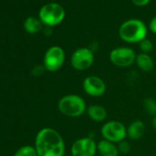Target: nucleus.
<instances>
[{
	"instance_id": "obj_9",
	"label": "nucleus",
	"mask_w": 156,
	"mask_h": 156,
	"mask_svg": "<svg viewBox=\"0 0 156 156\" xmlns=\"http://www.w3.org/2000/svg\"><path fill=\"white\" fill-rule=\"evenodd\" d=\"M98 144L90 137L77 139L71 146L72 156H95Z\"/></svg>"
},
{
	"instance_id": "obj_8",
	"label": "nucleus",
	"mask_w": 156,
	"mask_h": 156,
	"mask_svg": "<svg viewBox=\"0 0 156 156\" xmlns=\"http://www.w3.org/2000/svg\"><path fill=\"white\" fill-rule=\"evenodd\" d=\"M65 61V52L60 46H52L48 49L44 55L43 66L50 72L60 70Z\"/></svg>"
},
{
	"instance_id": "obj_7",
	"label": "nucleus",
	"mask_w": 156,
	"mask_h": 156,
	"mask_svg": "<svg viewBox=\"0 0 156 156\" xmlns=\"http://www.w3.org/2000/svg\"><path fill=\"white\" fill-rule=\"evenodd\" d=\"M135 51L129 47H119L113 49L109 53L110 62L118 67H129L136 61Z\"/></svg>"
},
{
	"instance_id": "obj_3",
	"label": "nucleus",
	"mask_w": 156,
	"mask_h": 156,
	"mask_svg": "<svg viewBox=\"0 0 156 156\" xmlns=\"http://www.w3.org/2000/svg\"><path fill=\"white\" fill-rule=\"evenodd\" d=\"M58 108L62 114L70 118L80 117L87 109L84 98L75 94L63 96L58 102Z\"/></svg>"
},
{
	"instance_id": "obj_20",
	"label": "nucleus",
	"mask_w": 156,
	"mask_h": 156,
	"mask_svg": "<svg viewBox=\"0 0 156 156\" xmlns=\"http://www.w3.org/2000/svg\"><path fill=\"white\" fill-rule=\"evenodd\" d=\"M131 1L137 7H145L150 3L151 0H131Z\"/></svg>"
},
{
	"instance_id": "obj_22",
	"label": "nucleus",
	"mask_w": 156,
	"mask_h": 156,
	"mask_svg": "<svg viewBox=\"0 0 156 156\" xmlns=\"http://www.w3.org/2000/svg\"><path fill=\"white\" fill-rule=\"evenodd\" d=\"M151 125H152V127L156 129V116L153 117V119H152V120H151Z\"/></svg>"
},
{
	"instance_id": "obj_19",
	"label": "nucleus",
	"mask_w": 156,
	"mask_h": 156,
	"mask_svg": "<svg viewBox=\"0 0 156 156\" xmlns=\"http://www.w3.org/2000/svg\"><path fill=\"white\" fill-rule=\"evenodd\" d=\"M118 149H119V151H120L122 153H128L130 151V144L124 140L119 142Z\"/></svg>"
},
{
	"instance_id": "obj_4",
	"label": "nucleus",
	"mask_w": 156,
	"mask_h": 156,
	"mask_svg": "<svg viewBox=\"0 0 156 156\" xmlns=\"http://www.w3.org/2000/svg\"><path fill=\"white\" fill-rule=\"evenodd\" d=\"M65 17L63 8L58 3H49L44 5L39 13L40 20L47 27H53L60 24Z\"/></svg>"
},
{
	"instance_id": "obj_2",
	"label": "nucleus",
	"mask_w": 156,
	"mask_h": 156,
	"mask_svg": "<svg viewBox=\"0 0 156 156\" xmlns=\"http://www.w3.org/2000/svg\"><path fill=\"white\" fill-rule=\"evenodd\" d=\"M119 35L122 41L128 43H140L142 40L146 39L147 27L141 20L131 19L120 25Z\"/></svg>"
},
{
	"instance_id": "obj_17",
	"label": "nucleus",
	"mask_w": 156,
	"mask_h": 156,
	"mask_svg": "<svg viewBox=\"0 0 156 156\" xmlns=\"http://www.w3.org/2000/svg\"><path fill=\"white\" fill-rule=\"evenodd\" d=\"M14 156H38V154L34 147L27 145L18 150Z\"/></svg>"
},
{
	"instance_id": "obj_16",
	"label": "nucleus",
	"mask_w": 156,
	"mask_h": 156,
	"mask_svg": "<svg viewBox=\"0 0 156 156\" xmlns=\"http://www.w3.org/2000/svg\"><path fill=\"white\" fill-rule=\"evenodd\" d=\"M143 108L145 111L151 115V116H156V101L153 98H147L143 100Z\"/></svg>"
},
{
	"instance_id": "obj_5",
	"label": "nucleus",
	"mask_w": 156,
	"mask_h": 156,
	"mask_svg": "<svg viewBox=\"0 0 156 156\" xmlns=\"http://www.w3.org/2000/svg\"><path fill=\"white\" fill-rule=\"evenodd\" d=\"M101 135L104 140L113 143H119L125 140L127 136V129L123 123L117 120H111L102 126Z\"/></svg>"
},
{
	"instance_id": "obj_13",
	"label": "nucleus",
	"mask_w": 156,
	"mask_h": 156,
	"mask_svg": "<svg viewBox=\"0 0 156 156\" xmlns=\"http://www.w3.org/2000/svg\"><path fill=\"white\" fill-rule=\"evenodd\" d=\"M87 112L89 116V118L96 121V122H101L104 121L107 118V110L104 107L100 105H91L87 109Z\"/></svg>"
},
{
	"instance_id": "obj_12",
	"label": "nucleus",
	"mask_w": 156,
	"mask_h": 156,
	"mask_svg": "<svg viewBox=\"0 0 156 156\" xmlns=\"http://www.w3.org/2000/svg\"><path fill=\"white\" fill-rule=\"evenodd\" d=\"M98 151L101 156H119L118 147L111 141L102 140L98 143Z\"/></svg>"
},
{
	"instance_id": "obj_11",
	"label": "nucleus",
	"mask_w": 156,
	"mask_h": 156,
	"mask_svg": "<svg viewBox=\"0 0 156 156\" xmlns=\"http://www.w3.org/2000/svg\"><path fill=\"white\" fill-rule=\"evenodd\" d=\"M145 132V125L140 120L132 121L127 129V136L132 140H137L140 139Z\"/></svg>"
},
{
	"instance_id": "obj_18",
	"label": "nucleus",
	"mask_w": 156,
	"mask_h": 156,
	"mask_svg": "<svg viewBox=\"0 0 156 156\" xmlns=\"http://www.w3.org/2000/svg\"><path fill=\"white\" fill-rule=\"evenodd\" d=\"M140 49L143 53H149L153 49V44L149 39H144L140 42Z\"/></svg>"
},
{
	"instance_id": "obj_1",
	"label": "nucleus",
	"mask_w": 156,
	"mask_h": 156,
	"mask_svg": "<svg viewBox=\"0 0 156 156\" xmlns=\"http://www.w3.org/2000/svg\"><path fill=\"white\" fill-rule=\"evenodd\" d=\"M35 149L38 156H63L65 145L58 131L44 128L36 136Z\"/></svg>"
},
{
	"instance_id": "obj_14",
	"label": "nucleus",
	"mask_w": 156,
	"mask_h": 156,
	"mask_svg": "<svg viewBox=\"0 0 156 156\" xmlns=\"http://www.w3.org/2000/svg\"><path fill=\"white\" fill-rule=\"evenodd\" d=\"M136 63L138 67L143 72H151L153 69L154 62L152 58L148 53H139L136 56Z\"/></svg>"
},
{
	"instance_id": "obj_15",
	"label": "nucleus",
	"mask_w": 156,
	"mask_h": 156,
	"mask_svg": "<svg viewBox=\"0 0 156 156\" xmlns=\"http://www.w3.org/2000/svg\"><path fill=\"white\" fill-rule=\"evenodd\" d=\"M24 29L30 34L37 33L42 29V22L40 20V19L38 20L34 17H30L24 22Z\"/></svg>"
},
{
	"instance_id": "obj_21",
	"label": "nucleus",
	"mask_w": 156,
	"mask_h": 156,
	"mask_svg": "<svg viewBox=\"0 0 156 156\" xmlns=\"http://www.w3.org/2000/svg\"><path fill=\"white\" fill-rule=\"evenodd\" d=\"M149 29H150V30H151L152 33L156 34V17L152 18V19H151V20L150 21Z\"/></svg>"
},
{
	"instance_id": "obj_6",
	"label": "nucleus",
	"mask_w": 156,
	"mask_h": 156,
	"mask_svg": "<svg viewBox=\"0 0 156 156\" xmlns=\"http://www.w3.org/2000/svg\"><path fill=\"white\" fill-rule=\"evenodd\" d=\"M95 56L91 49L83 47L75 50L71 56V65L77 71H86L94 63Z\"/></svg>"
},
{
	"instance_id": "obj_10",
	"label": "nucleus",
	"mask_w": 156,
	"mask_h": 156,
	"mask_svg": "<svg viewBox=\"0 0 156 156\" xmlns=\"http://www.w3.org/2000/svg\"><path fill=\"white\" fill-rule=\"evenodd\" d=\"M83 88L86 94L93 98H98L106 93L107 86L100 77L96 75L87 76L83 82Z\"/></svg>"
}]
</instances>
